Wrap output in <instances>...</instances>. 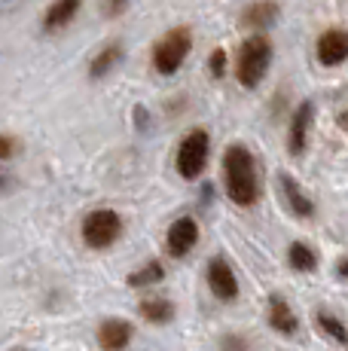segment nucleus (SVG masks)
Segmentation results:
<instances>
[{"label": "nucleus", "mask_w": 348, "mask_h": 351, "mask_svg": "<svg viewBox=\"0 0 348 351\" xmlns=\"http://www.w3.org/2000/svg\"><path fill=\"white\" fill-rule=\"evenodd\" d=\"M3 184H6V180H3V174H0V186H3Z\"/></svg>", "instance_id": "393cba45"}, {"label": "nucleus", "mask_w": 348, "mask_h": 351, "mask_svg": "<svg viewBox=\"0 0 348 351\" xmlns=\"http://www.w3.org/2000/svg\"><path fill=\"white\" fill-rule=\"evenodd\" d=\"M278 16V3H272V0H260V3H251L245 10V25H253V28H257V25H269L272 19Z\"/></svg>", "instance_id": "a211bd4d"}, {"label": "nucleus", "mask_w": 348, "mask_h": 351, "mask_svg": "<svg viewBox=\"0 0 348 351\" xmlns=\"http://www.w3.org/2000/svg\"><path fill=\"white\" fill-rule=\"evenodd\" d=\"M287 263H290L297 272H314V269H318V254H314L306 241H293V245L287 247Z\"/></svg>", "instance_id": "dca6fc26"}, {"label": "nucleus", "mask_w": 348, "mask_h": 351, "mask_svg": "<svg viewBox=\"0 0 348 351\" xmlns=\"http://www.w3.org/2000/svg\"><path fill=\"white\" fill-rule=\"evenodd\" d=\"M125 6H129V0H107V12H110V16H119Z\"/></svg>", "instance_id": "5701e85b"}, {"label": "nucleus", "mask_w": 348, "mask_h": 351, "mask_svg": "<svg viewBox=\"0 0 348 351\" xmlns=\"http://www.w3.org/2000/svg\"><path fill=\"white\" fill-rule=\"evenodd\" d=\"M79 10V0H55V3L46 10V19H43V28L46 31H55V28H64Z\"/></svg>", "instance_id": "4468645a"}, {"label": "nucleus", "mask_w": 348, "mask_h": 351, "mask_svg": "<svg viewBox=\"0 0 348 351\" xmlns=\"http://www.w3.org/2000/svg\"><path fill=\"white\" fill-rule=\"evenodd\" d=\"M208 150H211V138L205 128H192V132L184 134L177 147V171L180 178L186 180H196L199 174L205 171L208 165Z\"/></svg>", "instance_id": "7ed1b4c3"}, {"label": "nucleus", "mask_w": 348, "mask_h": 351, "mask_svg": "<svg viewBox=\"0 0 348 351\" xmlns=\"http://www.w3.org/2000/svg\"><path fill=\"white\" fill-rule=\"evenodd\" d=\"M336 275L339 278H348V256H343V260L336 263Z\"/></svg>", "instance_id": "b1692460"}, {"label": "nucleus", "mask_w": 348, "mask_h": 351, "mask_svg": "<svg viewBox=\"0 0 348 351\" xmlns=\"http://www.w3.org/2000/svg\"><path fill=\"white\" fill-rule=\"evenodd\" d=\"M129 287H153V285H162L165 281V266L159 260H150L144 263L140 269H135V272L129 275Z\"/></svg>", "instance_id": "2eb2a0df"}, {"label": "nucleus", "mask_w": 348, "mask_h": 351, "mask_svg": "<svg viewBox=\"0 0 348 351\" xmlns=\"http://www.w3.org/2000/svg\"><path fill=\"white\" fill-rule=\"evenodd\" d=\"M309 125H312V104H309V101H303V104L297 107V113H293L290 134H287L293 156H299V153L306 150V141H309Z\"/></svg>", "instance_id": "f8f14e48"}, {"label": "nucleus", "mask_w": 348, "mask_h": 351, "mask_svg": "<svg viewBox=\"0 0 348 351\" xmlns=\"http://www.w3.org/2000/svg\"><path fill=\"white\" fill-rule=\"evenodd\" d=\"M192 49V37L186 28H174L169 31L162 40H159L156 46H153V67H156L159 73H174L180 64H184V58L190 56Z\"/></svg>", "instance_id": "39448f33"}, {"label": "nucleus", "mask_w": 348, "mask_h": 351, "mask_svg": "<svg viewBox=\"0 0 348 351\" xmlns=\"http://www.w3.org/2000/svg\"><path fill=\"white\" fill-rule=\"evenodd\" d=\"M208 67H211L214 77H223V73H226V52L223 49H214L211 58H208Z\"/></svg>", "instance_id": "412c9836"}, {"label": "nucleus", "mask_w": 348, "mask_h": 351, "mask_svg": "<svg viewBox=\"0 0 348 351\" xmlns=\"http://www.w3.org/2000/svg\"><path fill=\"white\" fill-rule=\"evenodd\" d=\"M223 180L226 193L236 205L251 208L260 199V178H257V162L245 144H232L223 153Z\"/></svg>", "instance_id": "f257e3e1"}, {"label": "nucleus", "mask_w": 348, "mask_h": 351, "mask_svg": "<svg viewBox=\"0 0 348 351\" xmlns=\"http://www.w3.org/2000/svg\"><path fill=\"white\" fill-rule=\"evenodd\" d=\"M314 321H318V330L327 336V339H333L336 346H348V327L336 318V315H330L327 308H321Z\"/></svg>", "instance_id": "f3484780"}, {"label": "nucleus", "mask_w": 348, "mask_h": 351, "mask_svg": "<svg viewBox=\"0 0 348 351\" xmlns=\"http://www.w3.org/2000/svg\"><path fill=\"white\" fill-rule=\"evenodd\" d=\"M220 351H251L245 336H223L220 339Z\"/></svg>", "instance_id": "aec40b11"}, {"label": "nucleus", "mask_w": 348, "mask_h": 351, "mask_svg": "<svg viewBox=\"0 0 348 351\" xmlns=\"http://www.w3.org/2000/svg\"><path fill=\"white\" fill-rule=\"evenodd\" d=\"M278 186H281V195H284L287 208H290L297 217H303V220L312 217V214H314V202L303 193V186H299L297 180L290 178V174H281V178H278Z\"/></svg>", "instance_id": "9b49d317"}, {"label": "nucleus", "mask_w": 348, "mask_h": 351, "mask_svg": "<svg viewBox=\"0 0 348 351\" xmlns=\"http://www.w3.org/2000/svg\"><path fill=\"white\" fill-rule=\"evenodd\" d=\"M196 245H199V223L192 217H177L165 232V247H169L174 260L186 256Z\"/></svg>", "instance_id": "0eeeda50"}, {"label": "nucleus", "mask_w": 348, "mask_h": 351, "mask_svg": "<svg viewBox=\"0 0 348 351\" xmlns=\"http://www.w3.org/2000/svg\"><path fill=\"white\" fill-rule=\"evenodd\" d=\"M138 312L150 324H169L174 318V302L165 300V296H147V300H140Z\"/></svg>", "instance_id": "ddd939ff"}, {"label": "nucleus", "mask_w": 348, "mask_h": 351, "mask_svg": "<svg viewBox=\"0 0 348 351\" xmlns=\"http://www.w3.org/2000/svg\"><path fill=\"white\" fill-rule=\"evenodd\" d=\"M123 235V217L110 208H95L83 220V241L95 251H104Z\"/></svg>", "instance_id": "20e7f679"}, {"label": "nucleus", "mask_w": 348, "mask_h": 351, "mask_svg": "<svg viewBox=\"0 0 348 351\" xmlns=\"http://www.w3.org/2000/svg\"><path fill=\"white\" fill-rule=\"evenodd\" d=\"M12 153H16V141L6 138V134H0V159H10Z\"/></svg>", "instance_id": "4be33fe9"}, {"label": "nucleus", "mask_w": 348, "mask_h": 351, "mask_svg": "<svg viewBox=\"0 0 348 351\" xmlns=\"http://www.w3.org/2000/svg\"><path fill=\"white\" fill-rule=\"evenodd\" d=\"M98 346L101 351H125L135 339V327L123 318H107L98 324V333H95Z\"/></svg>", "instance_id": "6e6552de"}, {"label": "nucleus", "mask_w": 348, "mask_h": 351, "mask_svg": "<svg viewBox=\"0 0 348 351\" xmlns=\"http://www.w3.org/2000/svg\"><path fill=\"white\" fill-rule=\"evenodd\" d=\"M119 56H123V46H119V43L104 46V49L98 52V56L92 58V64H89V67H92V77H104V73L119 62Z\"/></svg>", "instance_id": "6ab92c4d"}, {"label": "nucleus", "mask_w": 348, "mask_h": 351, "mask_svg": "<svg viewBox=\"0 0 348 351\" xmlns=\"http://www.w3.org/2000/svg\"><path fill=\"white\" fill-rule=\"evenodd\" d=\"M348 58V31L333 28L318 37V62L324 67H336Z\"/></svg>", "instance_id": "1a4fd4ad"}, {"label": "nucleus", "mask_w": 348, "mask_h": 351, "mask_svg": "<svg viewBox=\"0 0 348 351\" xmlns=\"http://www.w3.org/2000/svg\"><path fill=\"white\" fill-rule=\"evenodd\" d=\"M205 278H208L211 293L217 296L220 302H232L238 296V278H236L232 266L223 260V256H214V260L208 263V272H205Z\"/></svg>", "instance_id": "423d86ee"}, {"label": "nucleus", "mask_w": 348, "mask_h": 351, "mask_svg": "<svg viewBox=\"0 0 348 351\" xmlns=\"http://www.w3.org/2000/svg\"><path fill=\"white\" fill-rule=\"evenodd\" d=\"M272 62V46L266 37H251L242 43L236 58V80L245 86V89H253L260 86V80L266 77V67Z\"/></svg>", "instance_id": "f03ea898"}, {"label": "nucleus", "mask_w": 348, "mask_h": 351, "mask_svg": "<svg viewBox=\"0 0 348 351\" xmlns=\"http://www.w3.org/2000/svg\"><path fill=\"white\" fill-rule=\"evenodd\" d=\"M269 327L275 330V333H281V336H297V330H299L297 312H293L290 302H287L284 296H278V293L269 296Z\"/></svg>", "instance_id": "9d476101"}]
</instances>
